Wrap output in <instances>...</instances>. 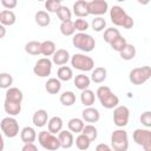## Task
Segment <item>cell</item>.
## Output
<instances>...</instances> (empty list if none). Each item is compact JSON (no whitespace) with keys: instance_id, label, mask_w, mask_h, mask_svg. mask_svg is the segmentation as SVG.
Instances as JSON below:
<instances>
[{"instance_id":"obj_1","label":"cell","mask_w":151,"mask_h":151,"mask_svg":"<svg viewBox=\"0 0 151 151\" xmlns=\"http://www.w3.org/2000/svg\"><path fill=\"white\" fill-rule=\"evenodd\" d=\"M110 19L113 22V25L124 27L126 29H130L134 25V20L125 12V9L118 5H114L110 9Z\"/></svg>"},{"instance_id":"obj_2","label":"cell","mask_w":151,"mask_h":151,"mask_svg":"<svg viewBox=\"0 0 151 151\" xmlns=\"http://www.w3.org/2000/svg\"><path fill=\"white\" fill-rule=\"evenodd\" d=\"M96 96L100 103V105L105 109H114L118 106L119 104V98L117 97V94H114L111 88L109 86H99L97 88V92H96Z\"/></svg>"},{"instance_id":"obj_3","label":"cell","mask_w":151,"mask_h":151,"mask_svg":"<svg viewBox=\"0 0 151 151\" xmlns=\"http://www.w3.org/2000/svg\"><path fill=\"white\" fill-rule=\"evenodd\" d=\"M72 44L76 48L83 52H92L96 47L94 38L88 33H76L72 38Z\"/></svg>"},{"instance_id":"obj_4","label":"cell","mask_w":151,"mask_h":151,"mask_svg":"<svg viewBox=\"0 0 151 151\" xmlns=\"http://www.w3.org/2000/svg\"><path fill=\"white\" fill-rule=\"evenodd\" d=\"M111 149L113 151H127L129 136L124 129H117L111 134Z\"/></svg>"},{"instance_id":"obj_5","label":"cell","mask_w":151,"mask_h":151,"mask_svg":"<svg viewBox=\"0 0 151 151\" xmlns=\"http://www.w3.org/2000/svg\"><path fill=\"white\" fill-rule=\"evenodd\" d=\"M71 65L73 66V68L79 70L81 72H87V71H92L94 67V61L91 57L84 54V53H74L71 57Z\"/></svg>"},{"instance_id":"obj_6","label":"cell","mask_w":151,"mask_h":151,"mask_svg":"<svg viewBox=\"0 0 151 151\" xmlns=\"http://www.w3.org/2000/svg\"><path fill=\"white\" fill-rule=\"evenodd\" d=\"M151 77V67L150 66H142L134 67L129 73V79L133 85H143L146 83Z\"/></svg>"},{"instance_id":"obj_7","label":"cell","mask_w":151,"mask_h":151,"mask_svg":"<svg viewBox=\"0 0 151 151\" xmlns=\"http://www.w3.org/2000/svg\"><path fill=\"white\" fill-rule=\"evenodd\" d=\"M38 140H39V144L44 149H46L48 151H57L60 147V143H59L58 137L55 134H52L48 131H41V132H39Z\"/></svg>"},{"instance_id":"obj_8","label":"cell","mask_w":151,"mask_h":151,"mask_svg":"<svg viewBox=\"0 0 151 151\" xmlns=\"http://www.w3.org/2000/svg\"><path fill=\"white\" fill-rule=\"evenodd\" d=\"M2 133L7 138H14L19 134V123L14 117H5L0 122Z\"/></svg>"},{"instance_id":"obj_9","label":"cell","mask_w":151,"mask_h":151,"mask_svg":"<svg viewBox=\"0 0 151 151\" xmlns=\"http://www.w3.org/2000/svg\"><path fill=\"white\" fill-rule=\"evenodd\" d=\"M132 138L144 151H151V131L149 129H136L132 133Z\"/></svg>"},{"instance_id":"obj_10","label":"cell","mask_w":151,"mask_h":151,"mask_svg":"<svg viewBox=\"0 0 151 151\" xmlns=\"http://www.w3.org/2000/svg\"><path fill=\"white\" fill-rule=\"evenodd\" d=\"M130 110L125 105H118L113 110V123L118 129H123L129 124Z\"/></svg>"},{"instance_id":"obj_11","label":"cell","mask_w":151,"mask_h":151,"mask_svg":"<svg viewBox=\"0 0 151 151\" xmlns=\"http://www.w3.org/2000/svg\"><path fill=\"white\" fill-rule=\"evenodd\" d=\"M52 72V60L48 58H40L33 66V73L40 78L48 77Z\"/></svg>"},{"instance_id":"obj_12","label":"cell","mask_w":151,"mask_h":151,"mask_svg":"<svg viewBox=\"0 0 151 151\" xmlns=\"http://www.w3.org/2000/svg\"><path fill=\"white\" fill-rule=\"evenodd\" d=\"M87 9H88V14L101 17L103 14H105L107 12L109 4L105 0H92V1H87Z\"/></svg>"},{"instance_id":"obj_13","label":"cell","mask_w":151,"mask_h":151,"mask_svg":"<svg viewBox=\"0 0 151 151\" xmlns=\"http://www.w3.org/2000/svg\"><path fill=\"white\" fill-rule=\"evenodd\" d=\"M70 59H71V55H70L68 51L64 50V48H59L52 55V64H55L58 66H64L67 64V61Z\"/></svg>"},{"instance_id":"obj_14","label":"cell","mask_w":151,"mask_h":151,"mask_svg":"<svg viewBox=\"0 0 151 151\" xmlns=\"http://www.w3.org/2000/svg\"><path fill=\"white\" fill-rule=\"evenodd\" d=\"M81 119L86 123H97L100 119V113L96 107H85L81 112Z\"/></svg>"},{"instance_id":"obj_15","label":"cell","mask_w":151,"mask_h":151,"mask_svg":"<svg viewBox=\"0 0 151 151\" xmlns=\"http://www.w3.org/2000/svg\"><path fill=\"white\" fill-rule=\"evenodd\" d=\"M58 139L60 143V147H63V149H70L74 144L73 133L70 132L68 130H61L58 133Z\"/></svg>"},{"instance_id":"obj_16","label":"cell","mask_w":151,"mask_h":151,"mask_svg":"<svg viewBox=\"0 0 151 151\" xmlns=\"http://www.w3.org/2000/svg\"><path fill=\"white\" fill-rule=\"evenodd\" d=\"M32 122H33V125L37 126V127H44L47 122H48V113L46 110L44 109H40V110H37L32 117Z\"/></svg>"},{"instance_id":"obj_17","label":"cell","mask_w":151,"mask_h":151,"mask_svg":"<svg viewBox=\"0 0 151 151\" xmlns=\"http://www.w3.org/2000/svg\"><path fill=\"white\" fill-rule=\"evenodd\" d=\"M24 99V94H22V91L19 90L18 87H9L6 90V93H5V100L7 101H12V103H20Z\"/></svg>"},{"instance_id":"obj_18","label":"cell","mask_w":151,"mask_h":151,"mask_svg":"<svg viewBox=\"0 0 151 151\" xmlns=\"http://www.w3.org/2000/svg\"><path fill=\"white\" fill-rule=\"evenodd\" d=\"M73 14L78 18H86L88 15V9H87V1L85 0H78L73 4Z\"/></svg>"},{"instance_id":"obj_19","label":"cell","mask_w":151,"mask_h":151,"mask_svg":"<svg viewBox=\"0 0 151 151\" xmlns=\"http://www.w3.org/2000/svg\"><path fill=\"white\" fill-rule=\"evenodd\" d=\"M63 125H64L63 119L58 116H54L47 122V129H48L47 131L51 132L52 134H57L63 130Z\"/></svg>"},{"instance_id":"obj_20","label":"cell","mask_w":151,"mask_h":151,"mask_svg":"<svg viewBox=\"0 0 151 151\" xmlns=\"http://www.w3.org/2000/svg\"><path fill=\"white\" fill-rule=\"evenodd\" d=\"M20 138L24 142V144L34 143V140L37 139V132L32 126H25L20 131Z\"/></svg>"},{"instance_id":"obj_21","label":"cell","mask_w":151,"mask_h":151,"mask_svg":"<svg viewBox=\"0 0 151 151\" xmlns=\"http://www.w3.org/2000/svg\"><path fill=\"white\" fill-rule=\"evenodd\" d=\"M106 76H107V71L105 67H96L94 70H92V73H91V81L96 83V84H101L105 81L106 79Z\"/></svg>"},{"instance_id":"obj_22","label":"cell","mask_w":151,"mask_h":151,"mask_svg":"<svg viewBox=\"0 0 151 151\" xmlns=\"http://www.w3.org/2000/svg\"><path fill=\"white\" fill-rule=\"evenodd\" d=\"M45 90L50 94H57L61 90V81L58 78H50L45 84Z\"/></svg>"},{"instance_id":"obj_23","label":"cell","mask_w":151,"mask_h":151,"mask_svg":"<svg viewBox=\"0 0 151 151\" xmlns=\"http://www.w3.org/2000/svg\"><path fill=\"white\" fill-rule=\"evenodd\" d=\"M17 21V17L14 14L13 11H8V9H5L1 12V15H0V24L2 26H12L14 25Z\"/></svg>"},{"instance_id":"obj_24","label":"cell","mask_w":151,"mask_h":151,"mask_svg":"<svg viewBox=\"0 0 151 151\" xmlns=\"http://www.w3.org/2000/svg\"><path fill=\"white\" fill-rule=\"evenodd\" d=\"M74 85L78 90L80 91H84V90H87L90 87V84H91V79L90 77L85 76L84 73H80V74H77L74 77Z\"/></svg>"},{"instance_id":"obj_25","label":"cell","mask_w":151,"mask_h":151,"mask_svg":"<svg viewBox=\"0 0 151 151\" xmlns=\"http://www.w3.org/2000/svg\"><path fill=\"white\" fill-rule=\"evenodd\" d=\"M80 101H81V104L85 107L92 106L94 104V101H96V94H94V92L91 91L90 88L81 91V93H80Z\"/></svg>"},{"instance_id":"obj_26","label":"cell","mask_w":151,"mask_h":151,"mask_svg":"<svg viewBox=\"0 0 151 151\" xmlns=\"http://www.w3.org/2000/svg\"><path fill=\"white\" fill-rule=\"evenodd\" d=\"M4 110L9 117H15L21 111V104L20 103H12V101H4Z\"/></svg>"},{"instance_id":"obj_27","label":"cell","mask_w":151,"mask_h":151,"mask_svg":"<svg viewBox=\"0 0 151 151\" xmlns=\"http://www.w3.org/2000/svg\"><path fill=\"white\" fill-rule=\"evenodd\" d=\"M34 21L40 27H46L51 24V17L46 11H38L34 15Z\"/></svg>"},{"instance_id":"obj_28","label":"cell","mask_w":151,"mask_h":151,"mask_svg":"<svg viewBox=\"0 0 151 151\" xmlns=\"http://www.w3.org/2000/svg\"><path fill=\"white\" fill-rule=\"evenodd\" d=\"M85 124H84V120L81 118H71L67 123V127H68V131L70 132H74V133H81L83 129H84Z\"/></svg>"},{"instance_id":"obj_29","label":"cell","mask_w":151,"mask_h":151,"mask_svg":"<svg viewBox=\"0 0 151 151\" xmlns=\"http://www.w3.org/2000/svg\"><path fill=\"white\" fill-rule=\"evenodd\" d=\"M55 51H57V47H55V44L52 40H45V41L41 42L40 53L42 55H45L46 58L47 57H52Z\"/></svg>"},{"instance_id":"obj_30","label":"cell","mask_w":151,"mask_h":151,"mask_svg":"<svg viewBox=\"0 0 151 151\" xmlns=\"http://www.w3.org/2000/svg\"><path fill=\"white\" fill-rule=\"evenodd\" d=\"M136 53H137V51H136L134 45L127 42V44L125 45V47L119 52V55H120V58H122L123 60L129 61V60H132V59L136 57Z\"/></svg>"},{"instance_id":"obj_31","label":"cell","mask_w":151,"mask_h":151,"mask_svg":"<svg viewBox=\"0 0 151 151\" xmlns=\"http://www.w3.org/2000/svg\"><path fill=\"white\" fill-rule=\"evenodd\" d=\"M57 78L60 81H68L73 78V71L68 66H60L57 72Z\"/></svg>"},{"instance_id":"obj_32","label":"cell","mask_w":151,"mask_h":151,"mask_svg":"<svg viewBox=\"0 0 151 151\" xmlns=\"http://www.w3.org/2000/svg\"><path fill=\"white\" fill-rule=\"evenodd\" d=\"M81 133H83L85 137H87V139H88L91 143L94 142V140L97 139V137H98V130H97V127H96L94 125H92V124L85 125L84 129H83V131H81Z\"/></svg>"},{"instance_id":"obj_33","label":"cell","mask_w":151,"mask_h":151,"mask_svg":"<svg viewBox=\"0 0 151 151\" xmlns=\"http://www.w3.org/2000/svg\"><path fill=\"white\" fill-rule=\"evenodd\" d=\"M40 46H41L40 41H35V40L28 41L25 45V52L31 54V55H39V54H41L40 53Z\"/></svg>"},{"instance_id":"obj_34","label":"cell","mask_w":151,"mask_h":151,"mask_svg":"<svg viewBox=\"0 0 151 151\" xmlns=\"http://www.w3.org/2000/svg\"><path fill=\"white\" fill-rule=\"evenodd\" d=\"M59 100L64 106H72L76 103V94L72 91H65L60 94Z\"/></svg>"},{"instance_id":"obj_35","label":"cell","mask_w":151,"mask_h":151,"mask_svg":"<svg viewBox=\"0 0 151 151\" xmlns=\"http://www.w3.org/2000/svg\"><path fill=\"white\" fill-rule=\"evenodd\" d=\"M119 35H122L120 34V32L118 31V28H114V27H110V28H106L105 31H104V41L105 42H107L109 45L116 39V38H118Z\"/></svg>"},{"instance_id":"obj_36","label":"cell","mask_w":151,"mask_h":151,"mask_svg":"<svg viewBox=\"0 0 151 151\" xmlns=\"http://www.w3.org/2000/svg\"><path fill=\"white\" fill-rule=\"evenodd\" d=\"M60 32L65 37H70V35H73L76 29H74V26H73V21L72 20H67V21H63L60 24Z\"/></svg>"},{"instance_id":"obj_37","label":"cell","mask_w":151,"mask_h":151,"mask_svg":"<svg viewBox=\"0 0 151 151\" xmlns=\"http://www.w3.org/2000/svg\"><path fill=\"white\" fill-rule=\"evenodd\" d=\"M74 143H76V146H77L79 150H81V151L87 150V149L90 147V145H91V142H90V140L87 139V137H85L83 133H79V134L77 136Z\"/></svg>"},{"instance_id":"obj_38","label":"cell","mask_w":151,"mask_h":151,"mask_svg":"<svg viewBox=\"0 0 151 151\" xmlns=\"http://www.w3.org/2000/svg\"><path fill=\"white\" fill-rule=\"evenodd\" d=\"M13 84V77L11 73L1 72L0 73V88H9Z\"/></svg>"},{"instance_id":"obj_39","label":"cell","mask_w":151,"mask_h":151,"mask_svg":"<svg viewBox=\"0 0 151 151\" xmlns=\"http://www.w3.org/2000/svg\"><path fill=\"white\" fill-rule=\"evenodd\" d=\"M91 27L93 31L96 32H101L104 31V28L106 27V20L103 17H96L94 19H92L91 21Z\"/></svg>"},{"instance_id":"obj_40","label":"cell","mask_w":151,"mask_h":151,"mask_svg":"<svg viewBox=\"0 0 151 151\" xmlns=\"http://www.w3.org/2000/svg\"><path fill=\"white\" fill-rule=\"evenodd\" d=\"M73 26H74V29L78 31V33H86V31L90 27V24L87 22L86 19L78 18L76 19V21H73Z\"/></svg>"},{"instance_id":"obj_41","label":"cell","mask_w":151,"mask_h":151,"mask_svg":"<svg viewBox=\"0 0 151 151\" xmlns=\"http://www.w3.org/2000/svg\"><path fill=\"white\" fill-rule=\"evenodd\" d=\"M57 15L59 18V20L63 22V21H67V20H71V17H72V12L71 9L67 7V6H64L61 5L60 8L58 9L57 12Z\"/></svg>"},{"instance_id":"obj_42","label":"cell","mask_w":151,"mask_h":151,"mask_svg":"<svg viewBox=\"0 0 151 151\" xmlns=\"http://www.w3.org/2000/svg\"><path fill=\"white\" fill-rule=\"evenodd\" d=\"M127 44V41H126V39L124 38V37H122V35H119L118 38H116L111 44H110V46H111V48L113 50V51H117V52H120L124 47H125V45Z\"/></svg>"},{"instance_id":"obj_43","label":"cell","mask_w":151,"mask_h":151,"mask_svg":"<svg viewBox=\"0 0 151 151\" xmlns=\"http://www.w3.org/2000/svg\"><path fill=\"white\" fill-rule=\"evenodd\" d=\"M60 6H61L60 0H48L45 2V8L47 9V13H57Z\"/></svg>"},{"instance_id":"obj_44","label":"cell","mask_w":151,"mask_h":151,"mask_svg":"<svg viewBox=\"0 0 151 151\" xmlns=\"http://www.w3.org/2000/svg\"><path fill=\"white\" fill-rule=\"evenodd\" d=\"M139 120H140V123H142L146 129L151 127V112H150V111L143 112V113L140 114V117H139Z\"/></svg>"},{"instance_id":"obj_45","label":"cell","mask_w":151,"mask_h":151,"mask_svg":"<svg viewBox=\"0 0 151 151\" xmlns=\"http://www.w3.org/2000/svg\"><path fill=\"white\" fill-rule=\"evenodd\" d=\"M1 5H2L6 9L11 11V9H13V8L17 7L18 2H17V0H1Z\"/></svg>"},{"instance_id":"obj_46","label":"cell","mask_w":151,"mask_h":151,"mask_svg":"<svg viewBox=\"0 0 151 151\" xmlns=\"http://www.w3.org/2000/svg\"><path fill=\"white\" fill-rule=\"evenodd\" d=\"M94 151H113V150L111 149L110 145H107L105 143H100V144H98L96 146V150Z\"/></svg>"},{"instance_id":"obj_47","label":"cell","mask_w":151,"mask_h":151,"mask_svg":"<svg viewBox=\"0 0 151 151\" xmlns=\"http://www.w3.org/2000/svg\"><path fill=\"white\" fill-rule=\"evenodd\" d=\"M21 151H38V147L34 145V143H28V144H24Z\"/></svg>"},{"instance_id":"obj_48","label":"cell","mask_w":151,"mask_h":151,"mask_svg":"<svg viewBox=\"0 0 151 151\" xmlns=\"http://www.w3.org/2000/svg\"><path fill=\"white\" fill-rule=\"evenodd\" d=\"M6 35V27L0 24V39H2Z\"/></svg>"},{"instance_id":"obj_49","label":"cell","mask_w":151,"mask_h":151,"mask_svg":"<svg viewBox=\"0 0 151 151\" xmlns=\"http://www.w3.org/2000/svg\"><path fill=\"white\" fill-rule=\"evenodd\" d=\"M4 147H5V142H4V137H2V134L0 132V151H2Z\"/></svg>"},{"instance_id":"obj_50","label":"cell","mask_w":151,"mask_h":151,"mask_svg":"<svg viewBox=\"0 0 151 151\" xmlns=\"http://www.w3.org/2000/svg\"><path fill=\"white\" fill-rule=\"evenodd\" d=\"M0 15H1V12H0Z\"/></svg>"}]
</instances>
